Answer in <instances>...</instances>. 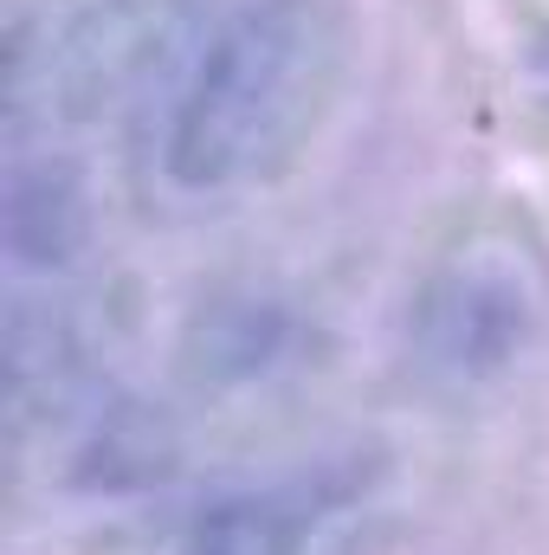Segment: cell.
Instances as JSON below:
<instances>
[{
    "label": "cell",
    "instance_id": "obj_2",
    "mask_svg": "<svg viewBox=\"0 0 549 555\" xmlns=\"http://www.w3.org/2000/svg\"><path fill=\"white\" fill-rule=\"evenodd\" d=\"M524 330H531V284L491 253H465L452 272L433 278L420 304V356L452 382L505 369Z\"/></svg>",
    "mask_w": 549,
    "mask_h": 555
},
{
    "label": "cell",
    "instance_id": "obj_1",
    "mask_svg": "<svg viewBox=\"0 0 549 555\" xmlns=\"http://www.w3.org/2000/svg\"><path fill=\"white\" fill-rule=\"evenodd\" d=\"M336 52L323 0H220L162 85L155 175L188 201L272 181L330 104Z\"/></svg>",
    "mask_w": 549,
    "mask_h": 555
},
{
    "label": "cell",
    "instance_id": "obj_3",
    "mask_svg": "<svg viewBox=\"0 0 549 555\" xmlns=\"http://www.w3.org/2000/svg\"><path fill=\"white\" fill-rule=\"evenodd\" d=\"M343 491L330 478H272L214 498L181 555H317L336 530Z\"/></svg>",
    "mask_w": 549,
    "mask_h": 555
}]
</instances>
